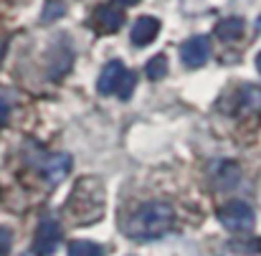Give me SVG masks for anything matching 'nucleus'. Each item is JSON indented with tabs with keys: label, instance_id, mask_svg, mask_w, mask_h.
I'll list each match as a JSON object with an SVG mask.
<instances>
[{
	"label": "nucleus",
	"instance_id": "1",
	"mask_svg": "<svg viewBox=\"0 0 261 256\" xmlns=\"http://www.w3.org/2000/svg\"><path fill=\"white\" fill-rule=\"evenodd\" d=\"M173 221L175 213L168 203L150 200L129 216V221L124 226V234L135 241H152V239H160L163 234H168L173 228Z\"/></svg>",
	"mask_w": 261,
	"mask_h": 256
},
{
	"label": "nucleus",
	"instance_id": "2",
	"mask_svg": "<svg viewBox=\"0 0 261 256\" xmlns=\"http://www.w3.org/2000/svg\"><path fill=\"white\" fill-rule=\"evenodd\" d=\"M66 213L74 223H94L104 213V188L99 177H82L66 203Z\"/></svg>",
	"mask_w": 261,
	"mask_h": 256
},
{
	"label": "nucleus",
	"instance_id": "3",
	"mask_svg": "<svg viewBox=\"0 0 261 256\" xmlns=\"http://www.w3.org/2000/svg\"><path fill=\"white\" fill-rule=\"evenodd\" d=\"M218 221H221L228 231H233V234H249V231L254 228V223H256V216H254V211H251L249 203H244V200H231V203H226V206L218 211Z\"/></svg>",
	"mask_w": 261,
	"mask_h": 256
},
{
	"label": "nucleus",
	"instance_id": "4",
	"mask_svg": "<svg viewBox=\"0 0 261 256\" xmlns=\"http://www.w3.org/2000/svg\"><path fill=\"white\" fill-rule=\"evenodd\" d=\"M61 244V226L56 218H43L38 223L36 239H33V254L38 256H51L54 251H59Z\"/></svg>",
	"mask_w": 261,
	"mask_h": 256
},
{
	"label": "nucleus",
	"instance_id": "5",
	"mask_svg": "<svg viewBox=\"0 0 261 256\" xmlns=\"http://www.w3.org/2000/svg\"><path fill=\"white\" fill-rule=\"evenodd\" d=\"M211 59V38L208 36H193L180 46V61L188 69H200Z\"/></svg>",
	"mask_w": 261,
	"mask_h": 256
},
{
	"label": "nucleus",
	"instance_id": "6",
	"mask_svg": "<svg viewBox=\"0 0 261 256\" xmlns=\"http://www.w3.org/2000/svg\"><path fill=\"white\" fill-rule=\"evenodd\" d=\"M124 23V10L117 5H99L94 13V25L99 33H117Z\"/></svg>",
	"mask_w": 261,
	"mask_h": 256
},
{
	"label": "nucleus",
	"instance_id": "7",
	"mask_svg": "<svg viewBox=\"0 0 261 256\" xmlns=\"http://www.w3.org/2000/svg\"><path fill=\"white\" fill-rule=\"evenodd\" d=\"M158 33H160V20L152 18V15H142V18L135 20V25L129 31V38H132L135 46H150L158 38Z\"/></svg>",
	"mask_w": 261,
	"mask_h": 256
},
{
	"label": "nucleus",
	"instance_id": "8",
	"mask_svg": "<svg viewBox=\"0 0 261 256\" xmlns=\"http://www.w3.org/2000/svg\"><path fill=\"white\" fill-rule=\"evenodd\" d=\"M124 64L122 61H109L107 66H104V71L99 74V82H96V89H99V94L101 96H109V94H117V89H119V82H122V76H124Z\"/></svg>",
	"mask_w": 261,
	"mask_h": 256
},
{
	"label": "nucleus",
	"instance_id": "9",
	"mask_svg": "<svg viewBox=\"0 0 261 256\" xmlns=\"http://www.w3.org/2000/svg\"><path fill=\"white\" fill-rule=\"evenodd\" d=\"M41 170H43V175L48 177V183H61L66 175H69V170H71V158L69 155H64V152H56V155H48L43 163H41Z\"/></svg>",
	"mask_w": 261,
	"mask_h": 256
},
{
	"label": "nucleus",
	"instance_id": "10",
	"mask_svg": "<svg viewBox=\"0 0 261 256\" xmlns=\"http://www.w3.org/2000/svg\"><path fill=\"white\" fill-rule=\"evenodd\" d=\"M244 28H246V23L241 18H226V20H221L216 25V36L221 41H226V43H233V41H239L244 36Z\"/></svg>",
	"mask_w": 261,
	"mask_h": 256
},
{
	"label": "nucleus",
	"instance_id": "11",
	"mask_svg": "<svg viewBox=\"0 0 261 256\" xmlns=\"http://www.w3.org/2000/svg\"><path fill=\"white\" fill-rule=\"evenodd\" d=\"M239 109L244 114H259L261 112V89L259 86H244L239 94Z\"/></svg>",
	"mask_w": 261,
	"mask_h": 256
},
{
	"label": "nucleus",
	"instance_id": "12",
	"mask_svg": "<svg viewBox=\"0 0 261 256\" xmlns=\"http://www.w3.org/2000/svg\"><path fill=\"white\" fill-rule=\"evenodd\" d=\"M239 177H241V170H239L236 163H221L218 170H216V180H218L221 188H233L239 183Z\"/></svg>",
	"mask_w": 261,
	"mask_h": 256
},
{
	"label": "nucleus",
	"instance_id": "13",
	"mask_svg": "<svg viewBox=\"0 0 261 256\" xmlns=\"http://www.w3.org/2000/svg\"><path fill=\"white\" fill-rule=\"evenodd\" d=\"M66 256H104V249L94 241H87V239H76L69 244V251Z\"/></svg>",
	"mask_w": 261,
	"mask_h": 256
},
{
	"label": "nucleus",
	"instance_id": "14",
	"mask_svg": "<svg viewBox=\"0 0 261 256\" xmlns=\"http://www.w3.org/2000/svg\"><path fill=\"white\" fill-rule=\"evenodd\" d=\"M71 66V51L64 46V48H56V59L51 61V79H59L69 71Z\"/></svg>",
	"mask_w": 261,
	"mask_h": 256
},
{
	"label": "nucleus",
	"instance_id": "15",
	"mask_svg": "<svg viewBox=\"0 0 261 256\" xmlns=\"http://www.w3.org/2000/svg\"><path fill=\"white\" fill-rule=\"evenodd\" d=\"M145 74H147V79H152V82H160V79L168 74V56H165V54H158V56H152V59L147 61V66H145Z\"/></svg>",
	"mask_w": 261,
	"mask_h": 256
},
{
	"label": "nucleus",
	"instance_id": "16",
	"mask_svg": "<svg viewBox=\"0 0 261 256\" xmlns=\"http://www.w3.org/2000/svg\"><path fill=\"white\" fill-rule=\"evenodd\" d=\"M66 13V5L61 3V0H48L46 3V8H43V23H51V20H56V18H61Z\"/></svg>",
	"mask_w": 261,
	"mask_h": 256
},
{
	"label": "nucleus",
	"instance_id": "17",
	"mask_svg": "<svg viewBox=\"0 0 261 256\" xmlns=\"http://www.w3.org/2000/svg\"><path fill=\"white\" fill-rule=\"evenodd\" d=\"M135 84H137V76H135L132 71H124V76H122V82H119V89H117V96H119V99H129L132 91H135Z\"/></svg>",
	"mask_w": 261,
	"mask_h": 256
},
{
	"label": "nucleus",
	"instance_id": "18",
	"mask_svg": "<svg viewBox=\"0 0 261 256\" xmlns=\"http://www.w3.org/2000/svg\"><path fill=\"white\" fill-rule=\"evenodd\" d=\"M10 244H13V236H10V231L0 228V256H8V251H10Z\"/></svg>",
	"mask_w": 261,
	"mask_h": 256
},
{
	"label": "nucleus",
	"instance_id": "19",
	"mask_svg": "<svg viewBox=\"0 0 261 256\" xmlns=\"http://www.w3.org/2000/svg\"><path fill=\"white\" fill-rule=\"evenodd\" d=\"M8 117H10V107H8L5 99H0V130H3V124L8 122Z\"/></svg>",
	"mask_w": 261,
	"mask_h": 256
},
{
	"label": "nucleus",
	"instance_id": "20",
	"mask_svg": "<svg viewBox=\"0 0 261 256\" xmlns=\"http://www.w3.org/2000/svg\"><path fill=\"white\" fill-rule=\"evenodd\" d=\"M117 5H135V3H140V0H114Z\"/></svg>",
	"mask_w": 261,
	"mask_h": 256
},
{
	"label": "nucleus",
	"instance_id": "21",
	"mask_svg": "<svg viewBox=\"0 0 261 256\" xmlns=\"http://www.w3.org/2000/svg\"><path fill=\"white\" fill-rule=\"evenodd\" d=\"M256 69H259V74H261V54L256 56Z\"/></svg>",
	"mask_w": 261,
	"mask_h": 256
},
{
	"label": "nucleus",
	"instance_id": "22",
	"mask_svg": "<svg viewBox=\"0 0 261 256\" xmlns=\"http://www.w3.org/2000/svg\"><path fill=\"white\" fill-rule=\"evenodd\" d=\"M256 28H259V33H261V15H259V20H256Z\"/></svg>",
	"mask_w": 261,
	"mask_h": 256
},
{
	"label": "nucleus",
	"instance_id": "23",
	"mask_svg": "<svg viewBox=\"0 0 261 256\" xmlns=\"http://www.w3.org/2000/svg\"><path fill=\"white\" fill-rule=\"evenodd\" d=\"M20 256H38V254H33V251H28V254H20Z\"/></svg>",
	"mask_w": 261,
	"mask_h": 256
}]
</instances>
